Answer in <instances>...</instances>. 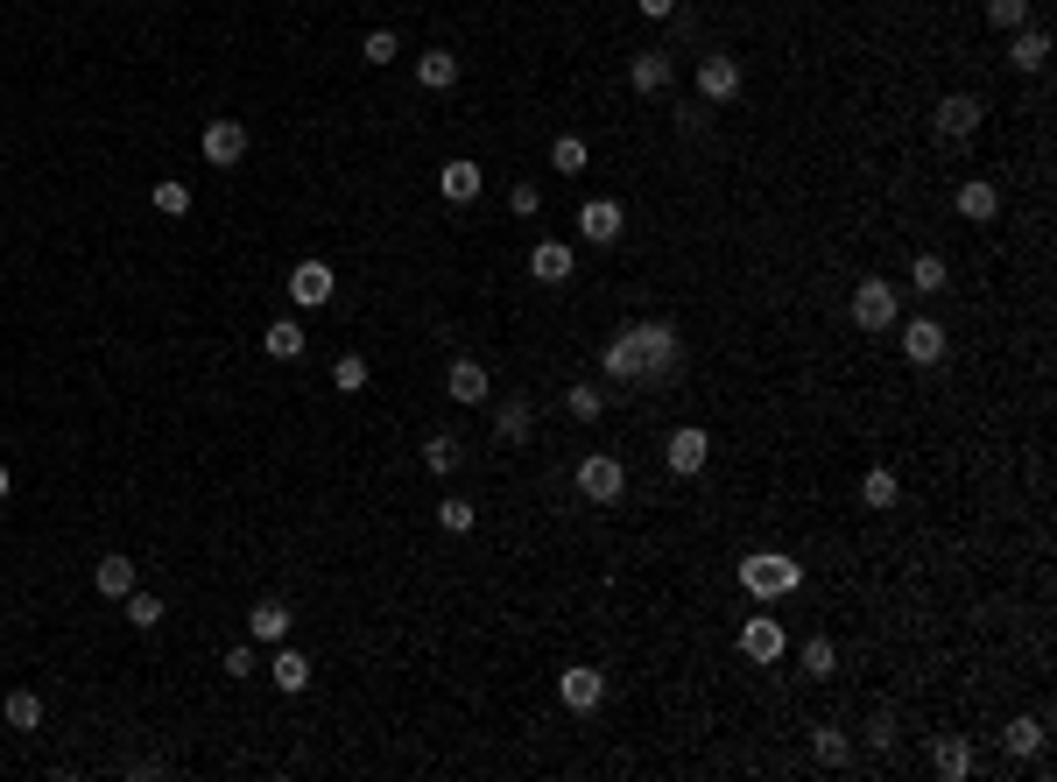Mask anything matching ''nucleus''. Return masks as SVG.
Returning a JSON list of instances; mask_svg holds the SVG:
<instances>
[{"mask_svg": "<svg viewBox=\"0 0 1057 782\" xmlns=\"http://www.w3.org/2000/svg\"><path fill=\"white\" fill-rule=\"evenodd\" d=\"M332 268H324V261H296L290 268V296H296V304H304V310H318V304H332Z\"/></svg>", "mask_w": 1057, "mask_h": 782, "instance_id": "obj_9", "label": "nucleus"}, {"mask_svg": "<svg viewBox=\"0 0 1057 782\" xmlns=\"http://www.w3.org/2000/svg\"><path fill=\"white\" fill-rule=\"evenodd\" d=\"M367 374H374V367H367V353H339L332 359V388H339V395H360Z\"/></svg>", "mask_w": 1057, "mask_h": 782, "instance_id": "obj_32", "label": "nucleus"}, {"mask_svg": "<svg viewBox=\"0 0 1057 782\" xmlns=\"http://www.w3.org/2000/svg\"><path fill=\"white\" fill-rule=\"evenodd\" d=\"M945 261H937V254H917V268H910V290H924V296H937V290H945Z\"/></svg>", "mask_w": 1057, "mask_h": 782, "instance_id": "obj_36", "label": "nucleus"}, {"mask_svg": "<svg viewBox=\"0 0 1057 782\" xmlns=\"http://www.w3.org/2000/svg\"><path fill=\"white\" fill-rule=\"evenodd\" d=\"M416 85H423V93H452V85H458V57L452 50H423V57H416Z\"/></svg>", "mask_w": 1057, "mask_h": 782, "instance_id": "obj_19", "label": "nucleus"}, {"mask_svg": "<svg viewBox=\"0 0 1057 782\" xmlns=\"http://www.w3.org/2000/svg\"><path fill=\"white\" fill-rule=\"evenodd\" d=\"M0 719H8L14 733H36L42 726V698L36 691H8V698H0Z\"/></svg>", "mask_w": 1057, "mask_h": 782, "instance_id": "obj_25", "label": "nucleus"}, {"mask_svg": "<svg viewBox=\"0 0 1057 782\" xmlns=\"http://www.w3.org/2000/svg\"><path fill=\"white\" fill-rule=\"evenodd\" d=\"M438 529L444 536H466L472 529V501H438Z\"/></svg>", "mask_w": 1057, "mask_h": 782, "instance_id": "obj_39", "label": "nucleus"}, {"mask_svg": "<svg viewBox=\"0 0 1057 782\" xmlns=\"http://www.w3.org/2000/svg\"><path fill=\"white\" fill-rule=\"evenodd\" d=\"M571 247H564V240H536V247H529V276L536 282H571Z\"/></svg>", "mask_w": 1057, "mask_h": 782, "instance_id": "obj_14", "label": "nucleus"}, {"mask_svg": "<svg viewBox=\"0 0 1057 782\" xmlns=\"http://www.w3.org/2000/svg\"><path fill=\"white\" fill-rule=\"evenodd\" d=\"M557 698L571 705V712H600V698H606V676L578 663V670H564V676H557Z\"/></svg>", "mask_w": 1057, "mask_h": 782, "instance_id": "obj_8", "label": "nucleus"}, {"mask_svg": "<svg viewBox=\"0 0 1057 782\" xmlns=\"http://www.w3.org/2000/svg\"><path fill=\"white\" fill-rule=\"evenodd\" d=\"M931 761H937V775H973V747H966L959 733H945V741L931 747Z\"/></svg>", "mask_w": 1057, "mask_h": 782, "instance_id": "obj_30", "label": "nucleus"}, {"mask_svg": "<svg viewBox=\"0 0 1057 782\" xmlns=\"http://www.w3.org/2000/svg\"><path fill=\"white\" fill-rule=\"evenodd\" d=\"M797 670L803 676H832V670H839V642H832V635H811L797 649Z\"/></svg>", "mask_w": 1057, "mask_h": 782, "instance_id": "obj_28", "label": "nucleus"}, {"mask_svg": "<svg viewBox=\"0 0 1057 782\" xmlns=\"http://www.w3.org/2000/svg\"><path fill=\"white\" fill-rule=\"evenodd\" d=\"M698 93H705V99H734V93H740V64H734L726 50L698 57Z\"/></svg>", "mask_w": 1057, "mask_h": 782, "instance_id": "obj_10", "label": "nucleus"}, {"mask_svg": "<svg viewBox=\"0 0 1057 782\" xmlns=\"http://www.w3.org/2000/svg\"><path fill=\"white\" fill-rule=\"evenodd\" d=\"M811 755L825 761V769H846V761H853V741H846L839 726H818V733H811Z\"/></svg>", "mask_w": 1057, "mask_h": 782, "instance_id": "obj_31", "label": "nucleus"}, {"mask_svg": "<svg viewBox=\"0 0 1057 782\" xmlns=\"http://www.w3.org/2000/svg\"><path fill=\"white\" fill-rule=\"evenodd\" d=\"M458 459H466V451H458L452 438H430V444H423V465H430L438 479H444V473H458Z\"/></svg>", "mask_w": 1057, "mask_h": 782, "instance_id": "obj_38", "label": "nucleus"}, {"mask_svg": "<svg viewBox=\"0 0 1057 782\" xmlns=\"http://www.w3.org/2000/svg\"><path fill=\"white\" fill-rule=\"evenodd\" d=\"M740 656H748V663H776V656H783V627L776 621H748V627H740Z\"/></svg>", "mask_w": 1057, "mask_h": 782, "instance_id": "obj_20", "label": "nucleus"}, {"mask_svg": "<svg viewBox=\"0 0 1057 782\" xmlns=\"http://www.w3.org/2000/svg\"><path fill=\"white\" fill-rule=\"evenodd\" d=\"M156 621H162V599L134 585V592H127V627H156Z\"/></svg>", "mask_w": 1057, "mask_h": 782, "instance_id": "obj_37", "label": "nucleus"}, {"mask_svg": "<svg viewBox=\"0 0 1057 782\" xmlns=\"http://www.w3.org/2000/svg\"><path fill=\"white\" fill-rule=\"evenodd\" d=\"M600 367L614 374V381L642 388V353H635V339H628V332H620V339H614V345H606V353H600Z\"/></svg>", "mask_w": 1057, "mask_h": 782, "instance_id": "obj_23", "label": "nucleus"}, {"mask_svg": "<svg viewBox=\"0 0 1057 782\" xmlns=\"http://www.w3.org/2000/svg\"><path fill=\"white\" fill-rule=\"evenodd\" d=\"M247 635H255V642H282V635H290V607H282V599H261V607L247 613Z\"/></svg>", "mask_w": 1057, "mask_h": 782, "instance_id": "obj_26", "label": "nucleus"}, {"mask_svg": "<svg viewBox=\"0 0 1057 782\" xmlns=\"http://www.w3.org/2000/svg\"><path fill=\"white\" fill-rule=\"evenodd\" d=\"M987 22L994 28H1022L1030 22V0H987Z\"/></svg>", "mask_w": 1057, "mask_h": 782, "instance_id": "obj_41", "label": "nucleus"}, {"mask_svg": "<svg viewBox=\"0 0 1057 782\" xmlns=\"http://www.w3.org/2000/svg\"><path fill=\"white\" fill-rule=\"evenodd\" d=\"M8 493H14V473H8V465H0V501H8Z\"/></svg>", "mask_w": 1057, "mask_h": 782, "instance_id": "obj_46", "label": "nucleus"}, {"mask_svg": "<svg viewBox=\"0 0 1057 782\" xmlns=\"http://www.w3.org/2000/svg\"><path fill=\"white\" fill-rule=\"evenodd\" d=\"M740 585H748L754 599H783V592H797V585H803V571L783 558V550H754V558L740 564Z\"/></svg>", "mask_w": 1057, "mask_h": 782, "instance_id": "obj_2", "label": "nucleus"}, {"mask_svg": "<svg viewBox=\"0 0 1057 782\" xmlns=\"http://www.w3.org/2000/svg\"><path fill=\"white\" fill-rule=\"evenodd\" d=\"M669 78H677V64H669L663 50H642V57H635V64H628V85H635V93H642V99L669 93Z\"/></svg>", "mask_w": 1057, "mask_h": 782, "instance_id": "obj_11", "label": "nucleus"}, {"mask_svg": "<svg viewBox=\"0 0 1057 782\" xmlns=\"http://www.w3.org/2000/svg\"><path fill=\"white\" fill-rule=\"evenodd\" d=\"M93 585H99L107 599H127V592H134V558H121V550H113V558H99V564H93Z\"/></svg>", "mask_w": 1057, "mask_h": 782, "instance_id": "obj_24", "label": "nucleus"}, {"mask_svg": "<svg viewBox=\"0 0 1057 782\" xmlns=\"http://www.w3.org/2000/svg\"><path fill=\"white\" fill-rule=\"evenodd\" d=\"M902 359L937 367V359H945V325H937V318H910V325H902Z\"/></svg>", "mask_w": 1057, "mask_h": 782, "instance_id": "obj_7", "label": "nucleus"}, {"mask_svg": "<svg viewBox=\"0 0 1057 782\" xmlns=\"http://www.w3.org/2000/svg\"><path fill=\"white\" fill-rule=\"evenodd\" d=\"M578 225H586L592 247H614V240H620V205L614 198H592L586 212H578Z\"/></svg>", "mask_w": 1057, "mask_h": 782, "instance_id": "obj_16", "label": "nucleus"}, {"mask_svg": "<svg viewBox=\"0 0 1057 782\" xmlns=\"http://www.w3.org/2000/svg\"><path fill=\"white\" fill-rule=\"evenodd\" d=\"M663 459H669V473H698V465L712 459V438L684 424V430H669V451H663Z\"/></svg>", "mask_w": 1057, "mask_h": 782, "instance_id": "obj_13", "label": "nucleus"}, {"mask_svg": "<svg viewBox=\"0 0 1057 782\" xmlns=\"http://www.w3.org/2000/svg\"><path fill=\"white\" fill-rule=\"evenodd\" d=\"M508 205H515V212H523V219H529V212H536V205H543V191H536V184H515V191H508Z\"/></svg>", "mask_w": 1057, "mask_h": 782, "instance_id": "obj_43", "label": "nucleus"}, {"mask_svg": "<svg viewBox=\"0 0 1057 782\" xmlns=\"http://www.w3.org/2000/svg\"><path fill=\"white\" fill-rule=\"evenodd\" d=\"M980 127V99H966V93H951L945 107H937V134L945 142H966V134Z\"/></svg>", "mask_w": 1057, "mask_h": 782, "instance_id": "obj_15", "label": "nucleus"}, {"mask_svg": "<svg viewBox=\"0 0 1057 782\" xmlns=\"http://www.w3.org/2000/svg\"><path fill=\"white\" fill-rule=\"evenodd\" d=\"M635 8H642L649 22H669V14H677V0H635Z\"/></svg>", "mask_w": 1057, "mask_h": 782, "instance_id": "obj_45", "label": "nucleus"}, {"mask_svg": "<svg viewBox=\"0 0 1057 782\" xmlns=\"http://www.w3.org/2000/svg\"><path fill=\"white\" fill-rule=\"evenodd\" d=\"M1008 64H1016V71H1044V64H1050V36H1044V28H1016V42H1008Z\"/></svg>", "mask_w": 1057, "mask_h": 782, "instance_id": "obj_22", "label": "nucleus"}, {"mask_svg": "<svg viewBox=\"0 0 1057 782\" xmlns=\"http://www.w3.org/2000/svg\"><path fill=\"white\" fill-rule=\"evenodd\" d=\"M268 676H275L282 691H304V684H310V656H296V649H275V663H268Z\"/></svg>", "mask_w": 1057, "mask_h": 782, "instance_id": "obj_33", "label": "nucleus"}, {"mask_svg": "<svg viewBox=\"0 0 1057 782\" xmlns=\"http://www.w3.org/2000/svg\"><path fill=\"white\" fill-rule=\"evenodd\" d=\"M628 339H635V353H642V388H663L669 374L684 367V345H677V332H669V325L649 318V325H635Z\"/></svg>", "mask_w": 1057, "mask_h": 782, "instance_id": "obj_1", "label": "nucleus"}, {"mask_svg": "<svg viewBox=\"0 0 1057 782\" xmlns=\"http://www.w3.org/2000/svg\"><path fill=\"white\" fill-rule=\"evenodd\" d=\"M853 325L860 332H888L896 325V282H882V276H868L853 290Z\"/></svg>", "mask_w": 1057, "mask_h": 782, "instance_id": "obj_3", "label": "nucleus"}, {"mask_svg": "<svg viewBox=\"0 0 1057 782\" xmlns=\"http://www.w3.org/2000/svg\"><path fill=\"white\" fill-rule=\"evenodd\" d=\"M247 670H255V649H247V642H241V649H226V676H247Z\"/></svg>", "mask_w": 1057, "mask_h": 782, "instance_id": "obj_44", "label": "nucleus"}, {"mask_svg": "<svg viewBox=\"0 0 1057 782\" xmlns=\"http://www.w3.org/2000/svg\"><path fill=\"white\" fill-rule=\"evenodd\" d=\"M360 50H367V64H395V57H402V50H395V36H389V28H374V36H367V42H360Z\"/></svg>", "mask_w": 1057, "mask_h": 782, "instance_id": "obj_42", "label": "nucleus"}, {"mask_svg": "<svg viewBox=\"0 0 1057 782\" xmlns=\"http://www.w3.org/2000/svg\"><path fill=\"white\" fill-rule=\"evenodd\" d=\"M148 198H156V212H170V219H184V212H190V184H176V176H162V184L148 191Z\"/></svg>", "mask_w": 1057, "mask_h": 782, "instance_id": "obj_35", "label": "nucleus"}, {"mask_svg": "<svg viewBox=\"0 0 1057 782\" xmlns=\"http://www.w3.org/2000/svg\"><path fill=\"white\" fill-rule=\"evenodd\" d=\"M438 191H444V205H472V198H480V162L452 156V162L438 170Z\"/></svg>", "mask_w": 1057, "mask_h": 782, "instance_id": "obj_12", "label": "nucleus"}, {"mask_svg": "<svg viewBox=\"0 0 1057 782\" xmlns=\"http://www.w3.org/2000/svg\"><path fill=\"white\" fill-rule=\"evenodd\" d=\"M198 148H205V162H212V170H233V162L247 156V127L241 120H205V134H198Z\"/></svg>", "mask_w": 1057, "mask_h": 782, "instance_id": "obj_5", "label": "nucleus"}, {"mask_svg": "<svg viewBox=\"0 0 1057 782\" xmlns=\"http://www.w3.org/2000/svg\"><path fill=\"white\" fill-rule=\"evenodd\" d=\"M620 487H628V465H620L614 451H592V459L578 465V493H586V501H620Z\"/></svg>", "mask_w": 1057, "mask_h": 782, "instance_id": "obj_4", "label": "nucleus"}, {"mask_svg": "<svg viewBox=\"0 0 1057 782\" xmlns=\"http://www.w3.org/2000/svg\"><path fill=\"white\" fill-rule=\"evenodd\" d=\"M564 410H571L578 424H592V416L606 410V395H600V388H571V395H564Z\"/></svg>", "mask_w": 1057, "mask_h": 782, "instance_id": "obj_40", "label": "nucleus"}, {"mask_svg": "<svg viewBox=\"0 0 1057 782\" xmlns=\"http://www.w3.org/2000/svg\"><path fill=\"white\" fill-rule=\"evenodd\" d=\"M529 430H536V410H529L523 395H508V402L494 410V438H501V444H529Z\"/></svg>", "mask_w": 1057, "mask_h": 782, "instance_id": "obj_17", "label": "nucleus"}, {"mask_svg": "<svg viewBox=\"0 0 1057 782\" xmlns=\"http://www.w3.org/2000/svg\"><path fill=\"white\" fill-rule=\"evenodd\" d=\"M860 501H868V508H896L902 501V479L888 473V465H874V473L860 479Z\"/></svg>", "mask_w": 1057, "mask_h": 782, "instance_id": "obj_29", "label": "nucleus"}, {"mask_svg": "<svg viewBox=\"0 0 1057 782\" xmlns=\"http://www.w3.org/2000/svg\"><path fill=\"white\" fill-rule=\"evenodd\" d=\"M261 353H268V359H304V325L275 318V325L261 332Z\"/></svg>", "mask_w": 1057, "mask_h": 782, "instance_id": "obj_27", "label": "nucleus"}, {"mask_svg": "<svg viewBox=\"0 0 1057 782\" xmlns=\"http://www.w3.org/2000/svg\"><path fill=\"white\" fill-rule=\"evenodd\" d=\"M994 212H1001V191L987 184V176H973V184H959V219H973V225H987Z\"/></svg>", "mask_w": 1057, "mask_h": 782, "instance_id": "obj_21", "label": "nucleus"}, {"mask_svg": "<svg viewBox=\"0 0 1057 782\" xmlns=\"http://www.w3.org/2000/svg\"><path fill=\"white\" fill-rule=\"evenodd\" d=\"M1044 733H1050V726H1044L1036 712H1030V719H1008V733H1001L1008 761H1030V755H1044Z\"/></svg>", "mask_w": 1057, "mask_h": 782, "instance_id": "obj_18", "label": "nucleus"}, {"mask_svg": "<svg viewBox=\"0 0 1057 782\" xmlns=\"http://www.w3.org/2000/svg\"><path fill=\"white\" fill-rule=\"evenodd\" d=\"M550 170L578 176V170H586V142H578V134H557V142H550Z\"/></svg>", "mask_w": 1057, "mask_h": 782, "instance_id": "obj_34", "label": "nucleus"}, {"mask_svg": "<svg viewBox=\"0 0 1057 782\" xmlns=\"http://www.w3.org/2000/svg\"><path fill=\"white\" fill-rule=\"evenodd\" d=\"M444 395H452V402H466V410H472V402H487V395H494V381H487V367H480V359H466V353H458L452 367H444Z\"/></svg>", "mask_w": 1057, "mask_h": 782, "instance_id": "obj_6", "label": "nucleus"}]
</instances>
